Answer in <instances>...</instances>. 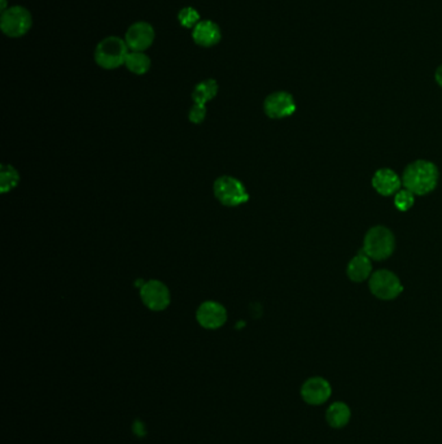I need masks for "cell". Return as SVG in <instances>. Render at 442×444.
I'll return each mask as SVG.
<instances>
[{
  "instance_id": "5",
  "label": "cell",
  "mask_w": 442,
  "mask_h": 444,
  "mask_svg": "<svg viewBox=\"0 0 442 444\" xmlns=\"http://www.w3.org/2000/svg\"><path fill=\"white\" fill-rule=\"evenodd\" d=\"M214 194L222 204L227 207H237L249 200L246 186L230 175H223L216 181Z\"/></svg>"
},
{
  "instance_id": "14",
  "label": "cell",
  "mask_w": 442,
  "mask_h": 444,
  "mask_svg": "<svg viewBox=\"0 0 442 444\" xmlns=\"http://www.w3.org/2000/svg\"><path fill=\"white\" fill-rule=\"evenodd\" d=\"M372 264L369 256L362 251L353 259L350 260L348 265V275L354 282H363L371 277Z\"/></svg>"
},
{
  "instance_id": "7",
  "label": "cell",
  "mask_w": 442,
  "mask_h": 444,
  "mask_svg": "<svg viewBox=\"0 0 442 444\" xmlns=\"http://www.w3.org/2000/svg\"><path fill=\"white\" fill-rule=\"evenodd\" d=\"M140 296L144 306L156 312L168 308L170 304L169 288L160 281H149L143 284Z\"/></svg>"
},
{
  "instance_id": "23",
  "label": "cell",
  "mask_w": 442,
  "mask_h": 444,
  "mask_svg": "<svg viewBox=\"0 0 442 444\" xmlns=\"http://www.w3.org/2000/svg\"><path fill=\"white\" fill-rule=\"evenodd\" d=\"M1 1V7H0V11L1 12H4V11H7L8 8H7V0H0Z\"/></svg>"
},
{
  "instance_id": "22",
  "label": "cell",
  "mask_w": 442,
  "mask_h": 444,
  "mask_svg": "<svg viewBox=\"0 0 442 444\" xmlns=\"http://www.w3.org/2000/svg\"><path fill=\"white\" fill-rule=\"evenodd\" d=\"M436 81L442 87V65L441 66H439L437 71H436Z\"/></svg>"
},
{
  "instance_id": "2",
  "label": "cell",
  "mask_w": 442,
  "mask_h": 444,
  "mask_svg": "<svg viewBox=\"0 0 442 444\" xmlns=\"http://www.w3.org/2000/svg\"><path fill=\"white\" fill-rule=\"evenodd\" d=\"M129 47L126 40L120 37H108L103 39L95 49V62L104 69L120 68L126 62Z\"/></svg>"
},
{
  "instance_id": "15",
  "label": "cell",
  "mask_w": 442,
  "mask_h": 444,
  "mask_svg": "<svg viewBox=\"0 0 442 444\" xmlns=\"http://www.w3.org/2000/svg\"><path fill=\"white\" fill-rule=\"evenodd\" d=\"M326 419L335 429L344 428L350 419V408L343 402H336L327 409Z\"/></svg>"
},
{
  "instance_id": "4",
  "label": "cell",
  "mask_w": 442,
  "mask_h": 444,
  "mask_svg": "<svg viewBox=\"0 0 442 444\" xmlns=\"http://www.w3.org/2000/svg\"><path fill=\"white\" fill-rule=\"evenodd\" d=\"M33 25L31 13L24 7L14 5L7 11L1 12L0 27L1 32L10 38H18L25 36Z\"/></svg>"
},
{
  "instance_id": "17",
  "label": "cell",
  "mask_w": 442,
  "mask_h": 444,
  "mask_svg": "<svg viewBox=\"0 0 442 444\" xmlns=\"http://www.w3.org/2000/svg\"><path fill=\"white\" fill-rule=\"evenodd\" d=\"M125 65L131 73L140 75V74L147 73L148 71H149L151 59L148 58L144 52L133 51V52H129Z\"/></svg>"
},
{
  "instance_id": "3",
  "label": "cell",
  "mask_w": 442,
  "mask_h": 444,
  "mask_svg": "<svg viewBox=\"0 0 442 444\" xmlns=\"http://www.w3.org/2000/svg\"><path fill=\"white\" fill-rule=\"evenodd\" d=\"M394 247L395 239L393 233L384 226H375L369 229L365 236L363 252L369 259H388L393 254Z\"/></svg>"
},
{
  "instance_id": "6",
  "label": "cell",
  "mask_w": 442,
  "mask_h": 444,
  "mask_svg": "<svg viewBox=\"0 0 442 444\" xmlns=\"http://www.w3.org/2000/svg\"><path fill=\"white\" fill-rule=\"evenodd\" d=\"M369 290L374 295L379 299L392 300L402 293L404 286L393 271L382 269V271H375L374 274H371Z\"/></svg>"
},
{
  "instance_id": "12",
  "label": "cell",
  "mask_w": 442,
  "mask_h": 444,
  "mask_svg": "<svg viewBox=\"0 0 442 444\" xmlns=\"http://www.w3.org/2000/svg\"><path fill=\"white\" fill-rule=\"evenodd\" d=\"M192 38L195 43L201 47H213L221 42V29L210 20H201L194 27Z\"/></svg>"
},
{
  "instance_id": "16",
  "label": "cell",
  "mask_w": 442,
  "mask_h": 444,
  "mask_svg": "<svg viewBox=\"0 0 442 444\" xmlns=\"http://www.w3.org/2000/svg\"><path fill=\"white\" fill-rule=\"evenodd\" d=\"M217 92H218V84L216 82V79H205L196 85L192 92V99L196 104L205 106L209 100L217 95Z\"/></svg>"
},
{
  "instance_id": "21",
  "label": "cell",
  "mask_w": 442,
  "mask_h": 444,
  "mask_svg": "<svg viewBox=\"0 0 442 444\" xmlns=\"http://www.w3.org/2000/svg\"><path fill=\"white\" fill-rule=\"evenodd\" d=\"M207 116V110H205V106L203 104H194V107L191 108L190 111V121L194 123H201L204 121Z\"/></svg>"
},
{
  "instance_id": "20",
  "label": "cell",
  "mask_w": 442,
  "mask_h": 444,
  "mask_svg": "<svg viewBox=\"0 0 442 444\" xmlns=\"http://www.w3.org/2000/svg\"><path fill=\"white\" fill-rule=\"evenodd\" d=\"M178 20L181 25L187 29H194L201 21L200 13L197 12L196 10L192 7H185L181 12L178 13Z\"/></svg>"
},
{
  "instance_id": "1",
  "label": "cell",
  "mask_w": 442,
  "mask_h": 444,
  "mask_svg": "<svg viewBox=\"0 0 442 444\" xmlns=\"http://www.w3.org/2000/svg\"><path fill=\"white\" fill-rule=\"evenodd\" d=\"M439 175V169L433 162L417 160L406 168L402 182L415 195H426L436 188Z\"/></svg>"
},
{
  "instance_id": "19",
  "label": "cell",
  "mask_w": 442,
  "mask_h": 444,
  "mask_svg": "<svg viewBox=\"0 0 442 444\" xmlns=\"http://www.w3.org/2000/svg\"><path fill=\"white\" fill-rule=\"evenodd\" d=\"M414 201H415V194L411 193L407 188H405V190H398L395 193L394 204H395L397 210L406 212V210H410L414 206Z\"/></svg>"
},
{
  "instance_id": "11",
  "label": "cell",
  "mask_w": 442,
  "mask_h": 444,
  "mask_svg": "<svg viewBox=\"0 0 442 444\" xmlns=\"http://www.w3.org/2000/svg\"><path fill=\"white\" fill-rule=\"evenodd\" d=\"M196 319L205 329H218L227 320V312L220 303L205 301L197 309Z\"/></svg>"
},
{
  "instance_id": "8",
  "label": "cell",
  "mask_w": 442,
  "mask_h": 444,
  "mask_svg": "<svg viewBox=\"0 0 442 444\" xmlns=\"http://www.w3.org/2000/svg\"><path fill=\"white\" fill-rule=\"evenodd\" d=\"M263 108L270 119H284L295 113V99L287 91H276L266 98Z\"/></svg>"
},
{
  "instance_id": "10",
  "label": "cell",
  "mask_w": 442,
  "mask_h": 444,
  "mask_svg": "<svg viewBox=\"0 0 442 444\" xmlns=\"http://www.w3.org/2000/svg\"><path fill=\"white\" fill-rule=\"evenodd\" d=\"M332 394L331 384L322 377H313L302 384L301 396L310 406L326 403Z\"/></svg>"
},
{
  "instance_id": "18",
  "label": "cell",
  "mask_w": 442,
  "mask_h": 444,
  "mask_svg": "<svg viewBox=\"0 0 442 444\" xmlns=\"http://www.w3.org/2000/svg\"><path fill=\"white\" fill-rule=\"evenodd\" d=\"M0 180H1V191L8 193L18 184V173L11 165H3Z\"/></svg>"
},
{
  "instance_id": "9",
  "label": "cell",
  "mask_w": 442,
  "mask_h": 444,
  "mask_svg": "<svg viewBox=\"0 0 442 444\" xmlns=\"http://www.w3.org/2000/svg\"><path fill=\"white\" fill-rule=\"evenodd\" d=\"M125 40L129 49L143 52L152 46L155 40V29L148 23L139 21L129 27Z\"/></svg>"
},
{
  "instance_id": "13",
  "label": "cell",
  "mask_w": 442,
  "mask_h": 444,
  "mask_svg": "<svg viewBox=\"0 0 442 444\" xmlns=\"http://www.w3.org/2000/svg\"><path fill=\"white\" fill-rule=\"evenodd\" d=\"M372 186L374 188L384 197L393 195L401 186V180L391 169H380L374 174L372 177Z\"/></svg>"
}]
</instances>
